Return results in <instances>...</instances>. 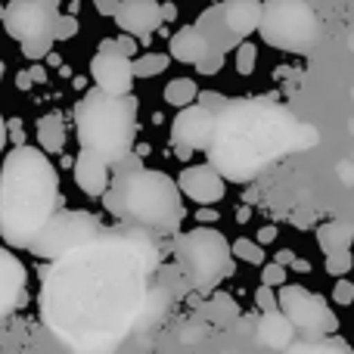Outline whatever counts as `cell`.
<instances>
[{"label":"cell","instance_id":"32","mask_svg":"<svg viewBox=\"0 0 354 354\" xmlns=\"http://www.w3.org/2000/svg\"><path fill=\"white\" fill-rule=\"evenodd\" d=\"M255 305L261 308L264 314L280 311V301H277V292H274V289H268V286H258V292H255Z\"/></svg>","mask_w":354,"mask_h":354},{"label":"cell","instance_id":"37","mask_svg":"<svg viewBox=\"0 0 354 354\" xmlns=\"http://www.w3.org/2000/svg\"><path fill=\"white\" fill-rule=\"evenodd\" d=\"M274 239H277V227L268 224V227H261V230H258V239H255V243H258V245H268V243H274Z\"/></svg>","mask_w":354,"mask_h":354},{"label":"cell","instance_id":"8","mask_svg":"<svg viewBox=\"0 0 354 354\" xmlns=\"http://www.w3.org/2000/svg\"><path fill=\"white\" fill-rule=\"evenodd\" d=\"M100 233H103V227H100V221L93 218V214L59 208L28 252L37 258H47V261H59V258L78 252L81 245L93 243Z\"/></svg>","mask_w":354,"mask_h":354},{"label":"cell","instance_id":"25","mask_svg":"<svg viewBox=\"0 0 354 354\" xmlns=\"http://www.w3.org/2000/svg\"><path fill=\"white\" fill-rule=\"evenodd\" d=\"M168 62H171L168 53H147L137 56L131 66H134V78H156V75H162L168 68Z\"/></svg>","mask_w":354,"mask_h":354},{"label":"cell","instance_id":"29","mask_svg":"<svg viewBox=\"0 0 354 354\" xmlns=\"http://www.w3.org/2000/svg\"><path fill=\"white\" fill-rule=\"evenodd\" d=\"M286 277H289V270L286 268H280L277 261H270V264H264L261 268V286H268V289H277V286H286Z\"/></svg>","mask_w":354,"mask_h":354},{"label":"cell","instance_id":"28","mask_svg":"<svg viewBox=\"0 0 354 354\" xmlns=\"http://www.w3.org/2000/svg\"><path fill=\"white\" fill-rule=\"evenodd\" d=\"M255 62H258V47L249 41H243L236 47V72L239 75H252L255 72Z\"/></svg>","mask_w":354,"mask_h":354},{"label":"cell","instance_id":"5","mask_svg":"<svg viewBox=\"0 0 354 354\" xmlns=\"http://www.w3.org/2000/svg\"><path fill=\"white\" fill-rule=\"evenodd\" d=\"M137 131V103L134 97H106L103 91L91 87L75 106V134L81 153L103 159L106 165H118L131 156Z\"/></svg>","mask_w":354,"mask_h":354},{"label":"cell","instance_id":"35","mask_svg":"<svg viewBox=\"0 0 354 354\" xmlns=\"http://www.w3.org/2000/svg\"><path fill=\"white\" fill-rule=\"evenodd\" d=\"M115 44H118V53L128 56V59L134 62V53H137V37H131V35H118V37H115Z\"/></svg>","mask_w":354,"mask_h":354},{"label":"cell","instance_id":"14","mask_svg":"<svg viewBox=\"0 0 354 354\" xmlns=\"http://www.w3.org/2000/svg\"><path fill=\"white\" fill-rule=\"evenodd\" d=\"M162 22H165L162 19V3H156V0H124V3H118L115 25L131 37L149 41V35Z\"/></svg>","mask_w":354,"mask_h":354},{"label":"cell","instance_id":"31","mask_svg":"<svg viewBox=\"0 0 354 354\" xmlns=\"http://www.w3.org/2000/svg\"><path fill=\"white\" fill-rule=\"evenodd\" d=\"M78 35V19L75 16H59L53 25V41H68Z\"/></svg>","mask_w":354,"mask_h":354},{"label":"cell","instance_id":"10","mask_svg":"<svg viewBox=\"0 0 354 354\" xmlns=\"http://www.w3.org/2000/svg\"><path fill=\"white\" fill-rule=\"evenodd\" d=\"M56 19H59V12H56L53 0H12V3H6L3 28L19 44H28L53 35Z\"/></svg>","mask_w":354,"mask_h":354},{"label":"cell","instance_id":"30","mask_svg":"<svg viewBox=\"0 0 354 354\" xmlns=\"http://www.w3.org/2000/svg\"><path fill=\"white\" fill-rule=\"evenodd\" d=\"M22 53L28 56V59H44V56H50V53H53V35L22 44Z\"/></svg>","mask_w":354,"mask_h":354},{"label":"cell","instance_id":"21","mask_svg":"<svg viewBox=\"0 0 354 354\" xmlns=\"http://www.w3.org/2000/svg\"><path fill=\"white\" fill-rule=\"evenodd\" d=\"M317 243L326 255H336V252H348V245L354 243V227L345 221H330L317 230Z\"/></svg>","mask_w":354,"mask_h":354},{"label":"cell","instance_id":"12","mask_svg":"<svg viewBox=\"0 0 354 354\" xmlns=\"http://www.w3.org/2000/svg\"><path fill=\"white\" fill-rule=\"evenodd\" d=\"M91 78L93 87L103 91L106 97L124 100L131 97V87H134V66L122 53H97L91 59Z\"/></svg>","mask_w":354,"mask_h":354},{"label":"cell","instance_id":"43","mask_svg":"<svg viewBox=\"0 0 354 354\" xmlns=\"http://www.w3.org/2000/svg\"><path fill=\"white\" fill-rule=\"evenodd\" d=\"M162 19H165V22H174V19H177V6H174V3H165V6H162Z\"/></svg>","mask_w":354,"mask_h":354},{"label":"cell","instance_id":"15","mask_svg":"<svg viewBox=\"0 0 354 354\" xmlns=\"http://www.w3.org/2000/svg\"><path fill=\"white\" fill-rule=\"evenodd\" d=\"M25 280H28L25 264L19 261L12 252L0 249V324H3L19 308V301L25 299Z\"/></svg>","mask_w":354,"mask_h":354},{"label":"cell","instance_id":"50","mask_svg":"<svg viewBox=\"0 0 354 354\" xmlns=\"http://www.w3.org/2000/svg\"><path fill=\"white\" fill-rule=\"evenodd\" d=\"M348 131H351V134H354V122H348Z\"/></svg>","mask_w":354,"mask_h":354},{"label":"cell","instance_id":"22","mask_svg":"<svg viewBox=\"0 0 354 354\" xmlns=\"http://www.w3.org/2000/svg\"><path fill=\"white\" fill-rule=\"evenodd\" d=\"M66 147V124H62L59 115H44L37 122V149L47 156L62 153Z\"/></svg>","mask_w":354,"mask_h":354},{"label":"cell","instance_id":"36","mask_svg":"<svg viewBox=\"0 0 354 354\" xmlns=\"http://www.w3.org/2000/svg\"><path fill=\"white\" fill-rule=\"evenodd\" d=\"M336 171H339V177H342V183H345V187H351V183H354V162H348V159H345V162H339V165H336Z\"/></svg>","mask_w":354,"mask_h":354},{"label":"cell","instance_id":"47","mask_svg":"<svg viewBox=\"0 0 354 354\" xmlns=\"http://www.w3.org/2000/svg\"><path fill=\"white\" fill-rule=\"evenodd\" d=\"M348 50H351V53H354V31H351V35H348Z\"/></svg>","mask_w":354,"mask_h":354},{"label":"cell","instance_id":"16","mask_svg":"<svg viewBox=\"0 0 354 354\" xmlns=\"http://www.w3.org/2000/svg\"><path fill=\"white\" fill-rule=\"evenodd\" d=\"M72 174H75V183H78V189L84 196H91V199H100V196H103L106 199V193H109V187H112V171L103 159H97V156H91V153H78Z\"/></svg>","mask_w":354,"mask_h":354},{"label":"cell","instance_id":"41","mask_svg":"<svg viewBox=\"0 0 354 354\" xmlns=\"http://www.w3.org/2000/svg\"><path fill=\"white\" fill-rule=\"evenodd\" d=\"M31 84H35V81H31L28 72H19V75H16V87H19V91H28Z\"/></svg>","mask_w":354,"mask_h":354},{"label":"cell","instance_id":"51","mask_svg":"<svg viewBox=\"0 0 354 354\" xmlns=\"http://www.w3.org/2000/svg\"><path fill=\"white\" fill-rule=\"evenodd\" d=\"M351 100H354V87H351Z\"/></svg>","mask_w":354,"mask_h":354},{"label":"cell","instance_id":"48","mask_svg":"<svg viewBox=\"0 0 354 354\" xmlns=\"http://www.w3.org/2000/svg\"><path fill=\"white\" fill-rule=\"evenodd\" d=\"M3 16H6V6H0V22H3Z\"/></svg>","mask_w":354,"mask_h":354},{"label":"cell","instance_id":"6","mask_svg":"<svg viewBox=\"0 0 354 354\" xmlns=\"http://www.w3.org/2000/svg\"><path fill=\"white\" fill-rule=\"evenodd\" d=\"M177 277L187 289H214L224 277L236 270L233 264V243L224 233L212 227H196V230L177 236L174 243Z\"/></svg>","mask_w":354,"mask_h":354},{"label":"cell","instance_id":"39","mask_svg":"<svg viewBox=\"0 0 354 354\" xmlns=\"http://www.w3.org/2000/svg\"><path fill=\"white\" fill-rule=\"evenodd\" d=\"M97 12H103V16H112V19H115L118 3H106V0H100V3H97Z\"/></svg>","mask_w":354,"mask_h":354},{"label":"cell","instance_id":"40","mask_svg":"<svg viewBox=\"0 0 354 354\" xmlns=\"http://www.w3.org/2000/svg\"><path fill=\"white\" fill-rule=\"evenodd\" d=\"M196 221H199V224H208V221H218V212H214V208H202V212L196 214Z\"/></svg>","mask_w":354,"mask_h":354},{"label":"cell","instance_id":"13","mask_svg":"<svg viewBox=\"0 0 354 354\" xmlns=\"http://www.w3.org/2000/svg\"><path fill=\"white\" fill-rule=\"evenodd\" d=\"M177 189L180 196L193 199L196 205L208 208V205H218L227 193V180L214 171L212 165H187L180 174H177Z\"/></svg>","mask_w":354,"mask_h":354},{"label":"cell","instance_id":"23","mask_svg":"<svg viewBox=\"0 0 354 354\" xmlns=\"http://www.w3.org/2000/svg\"><path fill=\"white\" fill-rule=\"evenodd\" d=\"M162 97H165V103L174 106V109H189V106H196L199 87H196L193 78H174V81H168Z\"/></svg>","mask_w":354,"mask_h":354},{"label":"cell","instance_id":"46","mask_svg":"<svg viewBox=\"0 0 354 354\" xmlns=\"http://www.w3.org/2000/svg\"><path fill=\"white\" fill-rule=\"evenodd\" d=\"M47 59H50V66H59V68H62V59H59V56H56V53H50Z\"/></svg>","mask_w":354,"mask_h":354},{"label":"cell","instance_id":"26","mask_svg":"<svg viewBox=\"0 0 354 354\" xmlns=\"http://www.w3.org/2000/svg\"><path fill=\"white\" fill-rule=\"evenodd\" d=\"M233 258H239V261H245V264H261L264 268V249L249 236L233 239Z\"/></svg>","mask_w":354,"mask_h":354},{"label":"cell","instance_id":"27","mask_svg":"<svg viewBox=\"0 0 354 354\" xmlns=\"http://www.w3.org/2000/svg\"><path fill=\"white\" fill-rule=\"evenodd\" d=\"M326 274L330 277H339V280H345V274H351L354 268V255L351 252H336V255H326Z\"/></svg>","mask_w":354,"mask_h":354},{"label":"cell","instance_id":"4","mask_svg":"<svg viewBox=\"0 0 354 354\" xmlns=\"http://www.w3.org/2000/svg\"><path fill=\"white\" fill-rule=\"evenodd\" d=\"M103 202L118 221L147 233H174L183 221V196L177 189V180L156 168L115 171Z\"/></svg>","mask_w":354,"mask_h":354},{"label":"cell","instance_id":"20","mask_svg":"<svg viewBox=\"0 0 354 354\" xmlns=\"http://www.w3.org/2000/svg\"><path fill=\"white\" fill-rule=\"evenodd\" d=\"M196 31H199L202 37L208 41V47L214 50V53H227L230 47H239V41L227 31L224 25V12H221V6H212V10H205L199 19H196Z\"/></svg>","mask_w":354,"mask_h":354},{"label":"cell","instance_id":"11","mask_svg":"<svg viewBox=\"0 0 354 354\" xmlns=\"http://www.w3.org/2000/svg\"><path fill=\"white\" fill-rule=\"evenodd\" d=\"M214 124H218V115L205 106H189V109H180L177 118L171 122V140L177 143V149H202L208 153L214 140Z\"/></svg>","mask_w":354,"mask_h":354},{"label":"cell","instance_id":"34","mask_svg":"<svg viewBox=\"0 0 354 354\" xmlns=\"http://www.w3.org/2000/svg\"><path fill=\"white\" fill-rule=\"evenodd\" d=\"M333 301H336V305H351L354 301V283L339 280L336 286H333Z\"/></svg>","mask_w":354,"mask_h":354},{"label":"cell","instance_id":"44","mask_svg":"<svg viewBox=\"0 0 354 354\" xmlns=\"http://www.w3.org/2000/svg\"><path fill=\"white\" fill-rule=\"evenodd\" d=\"M292 270H301V274H305V270H311V261H305V258H295Z\"/></svg>","mask_w":354,"mask_h":354},{"label":"cell","instance_id":"49","mask_svg":"<svg viewBox=\"0 0 354 354\" xmlns=\"http://www.w3.org/2000/svg\"><path fill=\"white\" fill-rule=\"evenodd\" d=\"M0 81H3V62H0Z\"/></svg>","mask_w":354,"mask_h":354},{"label":"cell","instance_id":"1","mask_svg":"<svg viewBox=\"0 0 354 354\" xmlns=\"http://www.w3.org/2000/svg\"><path fill=\"white\" fill-rule=\"evenodd\" d=\"M156 270L159 245L147 230H103L44 270L41 317L68 354H118L140 330Z\"/></svg>","mask_w":354,"mask_h":354},{"label":"cell","instance_id":"24","mask_svg":"<svg viewBox=\"0 0 354 354\" xmlns=\"http://www.w3.org/2000/svg\"><path fill=\"white\" fill-rule=\"evenodd\" d=\"M283 354H354L345 339H308V342H292V348Z\"/></svg>","mask_w":354,"mask_h":354},{"label":"cell","instance_id":"18","mask_svg":"<svg viewBox=\"0 0 354 354\" xmlns=\"http://www.w3.org/2000/svg\"><path fill=\"white\" fill-rule=\"evenodd\" d=\"M258 342L264 348H274V351H289L292 348V339H295V326L283 317V311L274 314H261L258 317V330H255Z\"/></svg>","mask_w":354,"mask_h":354},{"label":"cell","instance_id":"38","mask_svg":"<svg viewBox=\"0 0 354 354\" xmlns=\"http://www.w3.org/2000/svg\"><path fill=\"white\" fill-rule=\"evenodd\" d=\"M292 261H295V255L289 249H280L277 252V264H280V268H292Z\"/></svg>","mask_w":354,"mask_h":354},{"label":"cell","instance_id":"3","mask_svg":"<svg viewBox=\"0 0 354 354\" xmlns=\"http://www.w3.org/2000/svg\"><path fill=\"white\" fill-rule=\"evenodd\" d=\"M59 205V171L37 147H16L0 165V236L31 249Z\"/></svg>","mask_w":354,"mask_h":354},{"label":"cell","instance_id":"9","mask_svg":"<svg viewBox=\"0 0 354 354\" xmlns=\"http://www.w3.org/2000/svg\"><path fill=\"white\" fill-rule=\"evenodd\" d=\"M280 311L295 330L308 333L311 339H330L339 330V317L333 314L330 301L320 292H308L305 286H283L277 292Z\"/></svg>","mask_w":354,"mask_h":354},{"label":"cell","instance_id":"7","mask_svg":"<svg viewBox=\"0 0 354 354\" xmlns=\"http://www.w3.org/2000/svg\"><path fill=\"white\" fill-rule=\"evenodd\" d=\"M258 31L270 47L286 50V53H308L320 37V19L314 6L301 3V0H270L264 3Z\"/></svg>","mask_w":354,"mask_h":354},{"label":"cell","instance_id":"42","mask_svg":"<svg viewBox=\"0 0 354 354\" xmlns=\"http://www.w3.org/2000/svg\"><path fill=\"white\" fill-rule=\"evenodd\" d=\"M6 128H10V124H6V118L0 115V153L6 149V137H10V131H6Z\"/></svg>","mask_w":354,"mask_h":354},{"label":"cell","instance_id":"19","mask_svg":"<svg viewBox=\"0 0 354 354\" xmlns=\"http://www.w3.org/2000/svg\"><path fill=\"white\" fill-rule=\"evenodd\" d=\"M168 50H171V53H168L171 59L187 62V66H199V62L212 53L208 41L199 35V31H196V25H187V28L177 31L171 41H168Z\"/></svg>","mask_w":354,"mask_h":354},{"label":"cell","instance_id":"45","mask_svg":"<svg viewBox=\"0 0 354 354\" xmlns=\"http://www.w3.org/2000/svg\"><path fill=\"white\" fill-rule=\"evenodd\" d=\"M28 75H31V81H44V78H47V72H44V68H37V66L31 68Z\"/></svg>","mask_w":354,"mask_h":354},{"label":"cell","instance_id":"2","mask_svg":"<svg viewBox=\"0 0 354 354\" xmlns=\"http://www.w3.org/2000/svg\"><path fill=\"white\" fill-rule=\"evenodd\" d=\"M214 115L218 124L208 147V165L233 183L255 180L270 162L320 143V131L311 122H299L286 106L268 97L227 100Z\"/></svg>","mask_w":354,"mask_h":354},{"label":"cell","instance_id":"33","mask_svg":"<svg viewBox=\"0 0 354 354\" xmlns=\"http://www.w3.org/2000/svg\"><path fill=\"white\" fill-rule=\"evenodd\" d=\"M221 68H224V53H214V50H212V53H208L205 59L196 66V72H199V75H218Z\"/></svg>","mask_w":354,"mask_h":354},{"label":"cell","instance_id":"17","mask_svg":"<svg viewBox=\"0 0 354 354\" xmlns=\"http://www.w3.org/2000/svg\"><path fill=\"white\" fill-rule=\"evenodd\" d=\"M224 12V25L236 41H245L252 31L261 28V16H264V3L255 0H230V3H221Z\"/></svg>","mask_w":354,"mask_h":354}]
</instances>
